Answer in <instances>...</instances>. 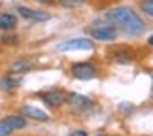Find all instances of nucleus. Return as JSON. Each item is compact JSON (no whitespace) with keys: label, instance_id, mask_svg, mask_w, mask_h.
I'll return each instance as SVG.
<instances>
[{"label":"nucleus","instance_id":"obj_8","mask_svg":"<svg viewBox=\"0 0 153 136\" xmlns=\"http://www.w3.org/2000/svg\"><path fill=\"white\" fill-rule=\"evenodd\" d=\"M17 11H19L21 17H25V19H28V21H48L49 19V13L40 11V10L27 8V6H17Z\"/></svg>","mask_w":153,"mask_h":136},{"label":"nucleus","instance_id":"obj_16","mask_svg":"<svg viewBox=\"0 0 153 136\" xmlns=\"http://www.w3.org/2000/svg\"><path fill=\"white\" fill-rule=\"evenodd\" d=\"M2 42H4V44H15L17 38H15V36H2Z\"/></svg>","mask_w":153,"mask_h":136},{"label":"nucleus","instance_id":"obj_14","mask_svg":"<svg viewBox=\"0 0 153 136\" xmlns=\"http://www.w3.org/2000/svg\"><path fill=\"white\" fill-rule=\"evenodd\" d=\"M140 8H142V11H146V15L153 17V0H142Z\"/></svg>","mask_w":153,"mask_h":136},{"label":"nucleus","instance_id":"obj_11","mask_svg":"<svg viewBox=\"0 0 153 136\" xmlns=\"http://www.w3.org/2000/svg\"><path fill=\"white\" fill-rule=\"evenodd\" d=\"M21 78L19 76H15V74H8V76H4L2 80H0V89H17V87L21 85Z\"/></svg>","mask_w":153,"mask_h":136},{"label":"nucleus","instance_id":"obj_10","mask_svg":"<svg viewBox=\"0 0 153 136\" xmlns=\"http://www.w3.org/2000/svg\"><path fill=\"white\" fill-rule=\"evenodd\" d=\"M17 27V17L8 11H0V30H13Z\"/></svg>","mask_w":153,"mask_h":136},{"label":"nucleus","instance_id":"obj_15","mask_svg":"<svg viewBox=\"0 0 153 136\" xmlns=\"http://www.w3.org/2000/svg\"><path fill=\"white\" fill-rule=\"evenodd\" d=\"M61 4L64 6V8H72V6L81 4V0H61Z\"/></svg>","mask_w":153,"mask_h":136},{"label":"nucleus","instance_id":"obj_12","mask_svg":"<svg viewBox=\"0 0 153 136\" xmlns=\"http://www.w3.org/2000/svg\"><path fill=\"white\" fill-rule=\"evenodd\" d=\"M32 68V62L30 61H25V59H21V61H15L10 64V74H25L28 70Z\"/></svg>","mask_w":153,"mask_h":136},{"label":"nucleus","instance_id":"obj_7","mask_svg":"<svg viewBox=\"0 0 153 136\" xmlns=\"http://www.w3.org/2000/svg\"><path fill=\"white\" fill-rule=\"evenodd\" d=\"M40 98L44 100L49 108H59L66 102V94L62 91H45V93H40Z\"/></svg>","mask_w":153,"mask_h":136},{"label":"nucleus","instance_id":"obj_5","mask_svg":"<svg viewBox=\"0 0 153 136\" xmlns=\"http://www.w3.org/2000/svg\"><path fill=\"white\" fill-rule=\"evenodd\" d=\"M66 100H68L72 111H76V114H87V111L93 110V102L87 97H81V94L72 93V94H68V97H66Z\"/></svg>","mask_w":153,"mask_h":136},{"label":"nucleus","instance_id":"obj_18","mask_svg":"<svg viewBox=\"0 0 153 136\" xmlns=\"http://www.w3.org/2000/svg\"><path fill=\"white\" fill-rule=\"evenodd\" d=\"M36 2H40V4H53L55 0H36Z\"/></svg>","mask_w":153,"mask_h":136},{"label":"nucleus","instance_id":"obj_2","mask_svg":"<svg viewBox=\"0 0 153 136\" xmlns=\"http://www.w3.org/2000/svg\"><path fill=\"white\" fill-rule=\"evenodd\" d=\"M87 32L100 42H111L117 38V28L114 25H108V23H93L87 27Z\"/></svg>","mask_w":153,"mask_h":136},{"label":"nucleus","instance_id":"obj_4","mask_svg":"<svg viewBox=\"0 0 153 136\" xmlns=\"http://www.w3.org/2000/svg\"><path fill=\"white\" fill-rule=\"evenodd\" d=\"M59 51H91L93 49V42L87 38H72L66 42L57 45Z\"/></svg>","mask_w":153,"mask_h":136},{"label":"nucleus","instance_id":"obj_6","mask_svg":"<svg viewBox=\"0 0 153 136\" xmlns=\"http://www.w3.org/2000/svg\"><path fill=\"white\" fill-rule=\"evenodd\" d=\"M72 76L76 80L87 81V80H93L97 76V68L91 62H76V64H72Z\"/></svg>","mask_w":153,"mask_h":136},{"label":"nucleus","instance_id":"obj_17","mask_svg":"<svg viewBox=\"0 0 153 136\" xmlns=\"http://www.w3.org/2000/svg\"><path fill=\"white\" fill-rule=\"evenodd\" d=\"M70 136H87L85 131H74V132H70Z\"/></svg>","mask_w":153,"mask_h":136},{"label":"nucleus","instance_id":"obj_19","mask_svg":"<svg viewBox=\"0 0 153 136\" xmlns=\"http://www.w3.org/2000/svg\"><path fill=\"white\" fill-rule=\"evenodd\" d=\"M148 44H149V45L153 47V34H151V36H149V40H148Z\"/></svg>","mask_w":153,"mask_h":136},{"label":"nucleus","instance_id":"obj_3","mask_svg":"<svg viewBox=\"0 0 153 136\" xmlns=\"http://www.w3.org/2000/svg\"><path fill=\"white\" fill-rule=\"evenodd\" d=\"M27 119L23 115H8L0 121V136H10L11 132L19 131V129H25Z\"/></svg>","mask_w":153,"mask_h":136},{"label":"nucleus","instance_id":"obj_20","mask_svg":"<svg viewBox=\"0 0 153 136\" xmlns=\"http://www.w3.org/2000/svg\"><path fill=\"white\" fill-rule=\"evenodd\" d=\"M98 136H106V134H98Z\"/></svg>","mask_w":153,"mask_h":136},{"label":"nucleus","instance_id":"obj_1","mask_svg":"<svg viewBox=\"0 0 153 136\" xmlns=\"http://www.w3.org/2000/svg\"><path fill=\"white\" fill-rule=\"evenodd\" d=\"M106 19L111 21L117 27H121L123 30L127 34H131V36H138V34H142L146 30V23L140 19V15L132 8H127V6L111 8L108 13H106Z\"/></svg>","mask_w":153,"mask_h":136},{"label":"nucleus","instance_id":"obj_9","mask_svg":"<svg viewBox=\"0 0 153 136\" xmlns=\"http://www.w3.org/2000/svg\"><path fill=\"white\" fill-rule=\"evenodd\" d=\"M23 117H30V119H34V121H42V123H45L49 119V115L45 114L44 110H40V108H34V106H23Z\"/></svg>","mask_w":153,"mask_h":136},{"label":"nucleus","instance_id":"obj_13","mask_svg":"<svg viewBox=\"0 0 153 136\" xmlns=\"http://www.w3.org/2000/svg\"><path fill=\"white\" fill-rule=\"evenodd\" d=\"M114 61H117V62H131L132 61V53L131 51H127V49H123V51H117L115 53V57H114Z\"/></svg>","mask_w":153,"mask_h":136}]
</instances>
